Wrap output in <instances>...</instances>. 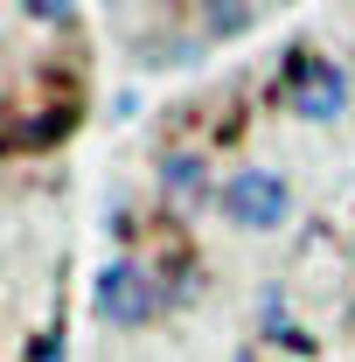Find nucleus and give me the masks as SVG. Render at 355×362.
<instances>
[{
	"label": "nucleus",
	"mask_w": 355,
	"mask_h": 362,
	"mask_svg": "<svg viewBox=\"0 0 355 362\" xmlns=\"http://www.w3.org/2000/svg\"><path fill=\"white\" fill-rule=\"evenodd\" d=\"M258 21V7H202V28H216V35H244Z\"/></svg>",
	"instance_id": "nucleus-5"
},
{
	"label": "nucleus",
	"mask_w": 355,
	"mask_h": 362,
	"mask_svg": "<svg viewBox=\"0 0 355 362\" xmlns=\"http://www.w3.org/2000/svg\"><path fill=\"white\" fill-rule=\"evenodd\" d=\"M161 181L175 188L181 202H195V195L209 188V160H202V153H168V160H161Z\"/></svg>",
	"instance_id": "nucleus-4"
},
{
	"label": "nucleus",
	"mask_w": 355,
	"mask_h": 362,
	"mask_svg": "<svg viewBox=\"0 0 355 362\" xmlns=\"http://www.w3.org/2000/svg\"><path fill=\"white\" fill-rule=\"evenodd\" d=\"M286 181L265 175V168H244V175L223 188V216L230 223H244V230H272V223H286Z\"/></svg>",
	"instance_id": "nucleus-3"
},
{
	"label": "nucleus",
	"mask_w": 355,
	"mask_h": 362,
	"mask_svg": "<svg viewBox=\"0 0 355 362\" xmlns=\"http://www.w3.org/2000/svg\"><path fill=\"white\" fill-rule=\"evenodd\" d=\"M28 362H63V334H56V327L35 334V341H28Z\"/></svg>",
	"instance_id": "nucleus-6"
},
{
	"label": "nucleus",
	"mask_w": 355,
	"mask_h": 362,
	"mask_svg": "<svg viewBox=\"0 0 355 362\" xmlns=\"http://www.w3.org/2000/svg\"><path fill=\"white\" fill-rule=\"evenodd\" d=\"M286 105L300 112V119H342V105H349V77L327 63V56H313V49H293L286 56Z\"/></svg>",
	"instance_id": "nucleus-1"
},
{
	"label": "nucleus",
	"mask_w": 355,
	"mask_h": 362,
	"mask_svg": "<svg viewBox=\"0 0 355 362\" xmlns=\"http://www.w3.org/2000/svg\"><path fill=\"white\" fill-rule=\"evenodd\" d=\"M91 300H98V314L112 320V327H139V320L161 307V279L139 265V258H112V265L98 272Z\"/></svg>",
	"instance_id": "nucleus-2"
},
{
	"label": "nucleus",
	"mask_w": 355,
	"mask_h": 362,
	"mask_svg": "<svg viewBox=\"0 0 355 362\" xmlns=\"http://www.w3.org/2000/svg\"><path fill=\"white\" fill-rule=\"evenodd\" d=\"M28 21H56V28H63V21H77V14H70L63 0H28Z\"/></svg>",
	"instance_id": "nucleus-7"
}]
</instances>
